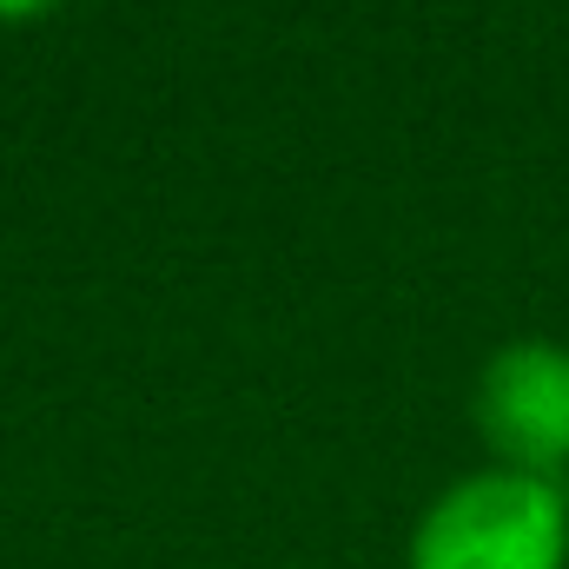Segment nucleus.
<instances>
[{"instance_id":"obj_1","label":"nucleus","mask_w":569,"mask_h":569,"mask_svg":"<svg viewBox=\"0 0 569 569\" xmlns=\"http://www.w3.org/2000/svg\"><path fill=\"white\" fill-rule=\"evenodd\" d=\"M569 503L550 477L483 470L450 483L411 537V569H563Z\"/></svg>"},{"instance_id":"obj_2","label":"nucleus","mask_w":569,"mask_h":569,"mask_svg":"<svg viewBox=\"0 0 569 569\" xmlns=\"http://www.w3.org/2000/svg\"><path fill=\"white\" fill-rule=\"evenodd\" d=\"M477 430L503 470L550 477L569 463V351L550 338L503 345L477 378Z\"/></svg>"},{"instance_id":"obj_3","label":"nucleus","mask_w":569,"mask_h":569,"mask_svg":"<svg viewBox=\"0 0 569 569\" xmlns=\"http://www.w3.org/2000/svg\"><path fill=\"white\" fill-rule=\"evenodd\" d=\"M60 0H0V20H40V13H53Z\"/></svg>"}]
</instances>
